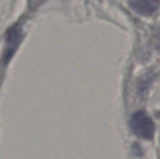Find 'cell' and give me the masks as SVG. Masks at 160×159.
Returning a JSON list of instances; mask_svg holds the SVG:
<instances>
[{"instance_id":"3","label":"cell","mask_w":160,"mask_h":159,"mask_svg":"<svg viewBox=\"0 0 160 159\" xmlns=\"http://www.w3.org/2000/svg\"><path fill=\"white\" fill-rule=\"evenodd\" d=\"M155 42H156V46L160 49V28L158 32L156 33V36H155Z\"/></svg>"},{"instance_id":"1","label":"cell","mask_w":160,"mask_h":159,"mask_svg":"<svg viewBox=\"0 0 160 159\" xmlns=\"http://www.w3.org/2000/svg\"><path fill=\"white\" fill-rule=\"evenodd\" d=\"M132 132L143 140H152L155 134V124L145 111H136L130 121Z\"/></svg>"},{"instance_id":"2","label":"cell","mask_w":160,"mask_h":159,"mask_svg":"<svg viewBox=\"0 0 160 159\" xmlns=\"http://www.w3.org/2000/svg\"><path fill=\"white\" fill-rule=\"evenodd\" d=\"M128 2L132 10L142 15L152 14L160 6L159 0H128Z\"/></svg>"}]
</instances>
